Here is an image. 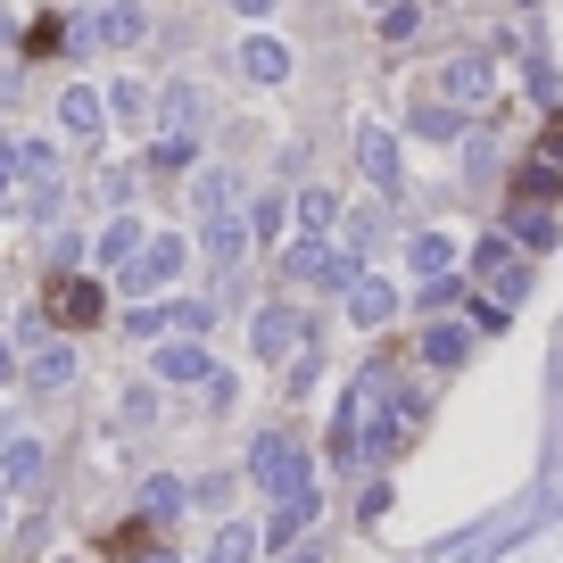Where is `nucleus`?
I'll list each match as a JSON object with an SVG mask.
<instances>
[{"label":"nucleus","instance_id":"42","mask_svg":"<svg viewBox=\"0 0 563 563\" xmlns=\"http://www.w3.org/2000/svg\"><path fill=\"white\" fill-rule=\"evenodd\" d=\"M150 563H166V555H150Z\"/></svg>","mask_w":563,"mask_h":563},{"label":"nucleus","instance_id":"23","mask_svg":"<svg viewBox=\"0 0 563 563\" xmlns=\"http://www.w3.org/2000/svg\"><path fill=\"white\" fill-rule=\"evenodd\" d=\"M290 208H299V199L257 191V199H249V241H257V249H274V241H282V224H290Z\"/></svg>","mask_w":563,"mask_h":563},{"label":"nucleus","instance_id":"24","mask_svg":"<svg viewBox=\"0 0 563 563\" xmlns=\"http://www.w3.org/2000/svg\"><path fill=\"white\" fill-rule=\"evenodd\" d=\"M265 555V530H249V522H224L208 539V563H257Z\"/></svg>","mask_w":563,"mask_h":563},{"label":"nucleus","instance_id":"11","mask_svg":"<svg viewBox=\"0 0 563 563\" xmlns=\"http://www.w3.org/2000/svg\"><path fill=\"white\" fill-rule=\"evenodd\" d=\"M42 473H51V448H42V440H9V448H0V489H9V497L42 489Z\"/></svg>","mask_w":563,"mask_h":563},{"label":"nucleus","instance_id":"10","mask_svg":"<svg viewBox=\"0 0 563 563\" xmlns=\"http://www.w3.org/2000/svg\"><path fill=\"white\" fill-rule=\"evenodd\" d=\"M316 514H323V497L316 489H299V497H274V514H265V555H282V547H290V539H299V530L307 522H316Z\"/></svg>","mask_w":563,"mask_h":563},{"label":"nucleus","instance_id":"17","mask_svg":"<svg viewBox=\"0 0 563 563\" xmlns=\"http://www.w3.org/2000/svg\"><path fill=\"white\" fill-rule=\"evenodd\" d=\"M58 124H67L75 141H91L108 124V100H100V91H84V84H67V91H58Z\"/></svg>","mask_w":563,"mask_h":563},{"label":"nucleus","instance_id":"5","mask_svg":"<svg viewBox=\"0 0 563 563\" xmlns=\"http://www.w3.org/2000/svg\"><path fill=\"white\" fill-rule=\"evenodd\" d=\"M282 265H290V274H299V282H316V290H340V299H349V290H356V249L323 241V232H307V241L290 249V257H282Z\"/></svg>","mask_w":563,"mask_h":563},{"label":"nucleus","instance_id":"28","mask_svg":"<svg viewBox=\"0 0 563 563\" xmlns=\"http://www.w3.org/2000/svg\"><path fill=\"white\" fill-rule=\"evenodd\" d=\"M108 117H117L124 133H133V124L150 117V84H133V75H117V84H108Z\"/></svg>","mask_w":563,"mask_h":563},{"label":"nucleus","instance_id":"33","mask_svg":"<svg viewBox=\"0 0 563 563\" xmlns=\"http://www.w3.org/2000/svg\"><path fill=\"white\" fill-rule=\"evenodd\" d=\"M166 323H175V307H133V316H124V340H150V332H166Z\"/></svg>","mask_w":563,"mask_h":563},{"label":"nucleus","instance_id":"9","mask_svg":"<svg viewBox=\"0 0 563 563\" xmlns=\"http://www.w3.org/2000/svg\"><path fill=\"white\" fill-rule=\"evenodd\" d=\"M356 166H365V183L382 199H398V133H389V124H365V133H356Z\"/></svg>","mask_w":563,"mask_h":563},{"label":"nucleus","instance_id":"27","mask_svg":"<svg viewBox=\"0 0 563 563\" xmlns=\"http://www.w3.org/2000/svg\"><path fill=\"white\" fill-rule=\"evenodd\" d=\"M506 232H514V241H522V249H555V216H547L539 199H514Z\"/></svg>","mask_w":563,"mask_h":563},{"label":"nucleus","instance_id":"37","mask_svg":"<svg viewBox=\"0 0 563 563\" xmlns=\"http://www.w3.org/2000/svg\"><path fill=\"white\" fill-rule=\"evenodd\" d=\"M18 373H25V365H18V349H9V340H0V389L18 382Z\"/></svg>","mask_w":563,"mask_h":563},{"label":"nucleus","instance_id":"22","mask_svg":"<svg viewBox=\"0 0 563 563\" xmlns=\"http://www.w3.org/2000/svg\"><path fill=\"white\" fill-rule=\"evenodd\" d=\"M464 356H473V323H431V332H422V365H464Z\"/></svg>","mask_w":563,"mask_h":563},{"label":"nucleus","instance_id":"32","mask_svg":"<svg viewBox=\"0 0 563 563\" xmlns=\"http://www.w3.org/2000/svg\"><path fill=\"white\" fill-rule=\"evenodd\" d=\"M18 183H25V150H18V133H0V208L18 199Z\"/></svg>","mask_w":563,"mask_h":563},{"label":"nucleus","instance_id":"1","mask_svg":"<svg viewBox=\"0 0 563 563\" xmlns=\"http://www.w3.org/2000/svg\"><path fill=\"white\" fill-rule=\"evenodd\" d=\"M249 481H257V497H299V489H316V464H307V448L290 431H265L249 448Z\"/></svg>","mask_w":563,"mask_h":563},{"label":"nucleus","instance_id":"13","mask_svg":"<svg viewBox=\"0 0 563 563\" xmlns=\"http://www.w3.org/2000/svg\"><path fill=\"white\" fill-rule=\"evenodd\" d=\"M141 34H150V9H141V0H108L100 18H91V42H108V51H133Z\"/></svg>","mask_w":563,"mask_h":563},{"label":"nucleus","instance_id":"6","mask_svg":"<svg viewBox=\"0 0 563 563\" xmlns=\"http://www.w3.org/2000/svg\"><path fill=\"white\" fill-rule=\"evenodd\" d=\"M191 133H199V91L191 84H166L158 91V166H191Z\"/></svg>","mask_w":563,"mask_h":563},{"label":"nucleus","instance_id":"29","mask_svg":"<svg viewBox=\"0 0 563 563\" xmlns=\"http://www.w3.org/2000/svg\"><path fill=\"white\" fill-rule=\"evenodd\" d=\"M299 224H307V232H323V241H332V224H340V199L323 191V183H316V191H299Z\"/></svg>","mask_w":563,"mask_h":563},{"label":"nucleus","instance_id":"12","mask_svg":"<svg viewBox=\"0 0 563 563\" xmlns=\"http://www.w3.org/2000/svg\"><path fill=\"white\" fill-rule=\"evenodd\" d=\"M141 249H150V232H141V216H117V224H108V232H100V241H91V257H100V274H108V282H117V274H124V265H133V257H141Z\"/></svg>","mask_w":563,"mask_h":563},{"label":"nucleus","instance_id":"30","mask_svg":"<svg viewBox=\"0 0 563 563\" xmlns=\"http://www.w3.org/2000/svg\"><path fill=\"white\" fill-rule=\"evenodd\" d=\"M406 124H415L422 141H456V108H448V100H422V108H415Z\"/></svg>","mask_w":563,"mask_h":563},{"label":"nucleus","instance_id":"36","mask_svg":"<svg viewBox=\"0 0 563 563\" xmlns=\"http://www.w3.org/2000/svg\"><path fill=\"white\" fill-rule=\"evenodd\" d=\"M100 199L124 216V199H133V175H124V166H108V175H100Z\"/></svg>","mask_w":563,"mask_h":563},{"label":"nucleus","instance_id":"2","mask_svg":"<svg viewBox=\"0 0 563 563\" xmlns=\"http://www.w3.org/2000/svg\"><path fill=\"white\" fill-rule=\"evenodd\" d=\"M473 282L489 290L497 307H522L530 299V249L514 241V232H489V241L473 249Z\"/></svg>","mask_w":563,"mask_h":563},{"label":"nucleus","instance_id":"16","mask_svg":"<svg viewBox=\"0 0 563 563\" xmlns=\"http://www.w3.org/2000/svg\"><path fill=\"white\" fill-rule=\"evenodd\" d=\"M199 249H208L216 274H224V265H241V249H249V216H208V224H199Z\"/></svg>","mask_w":563,"mask_h":563},{"label":"nucleus","instance_id":"39","mask_svg":"<svg viewBox=\"0 0 563 563\" xmlns=\"http://www.w3.org/2000/svg\"><path fill=\"white\" fill-rule=\"evenodd\" d=\"M382 9H398V0H373V18H382Z\"/></svg>","mask_w":563,"mask_h":563},{"label":"nucleus","instance_id":"41","mask_svg":"<svg viewBox=\"0 0 563 563\" xmlns=\"http://www.w3.org/2000/svg\"><path fill=\"white\" fill-rule=\"evenodd\" d=\"M290 563H323V555H290Z\"/></svg>","mask_w":563,"mask_h":563},{"label":"nucleus","instance_id":"19","mask_svg":"<svg viewBox=\"0 0 563 563\" xmlns=\"http://www.w3.org/2000/svg\"><path fill=\"white\" fill-rule=\"evenodd\" d=\"M25 382H34V389H67L75 382V349H67V340H42V349L25 356Z\"/></svg>","mask_w":563,"mask_h":563},{"label":"nucleus","instance_id":"31","mask_svg":"<svg viewBox=\"0 0 563 563\" xmlns=\"http://www.w3.org/2000/svg\"><path fill=\"white\" fill-rule=\"evenodd\" d=\"M175 332L183 340H208L216 332V299H175Z\"/></svg>","mask_w":563,"mask_h":563},{"label":"nucleus","instance_id":"38","mask_svg":"<svg viewBox=\"0 0 563 563\" xmlns=\"http://www.w3.org/2000/svg\"><path fill=\"white\" fill-rule=\"evenodd\" d=\"M232 9H241L249 25H257V18H274V0H232Z\"/></svg>","mask_w":563,"mask_h":563},{"label":"nucleus","instance_id":"14","mask_svg":"<svg viewBox=\"0 0 563 563\" xmlns=\"http://www.w3.org/2000/svg\"><path fill=\"white\" fill-rule=\"evenodd\" d=\"M389 316H398V290H389L382 274H356V290H349V323H365V332H382Z\"/></svg>","mask_w":563,"mask_h":563},{"label":"nucleus","instance_id":"34","mask_svg":"<svg viewBox=\"0 0 563 563\" xmlns=\"http://www.w3.org/2000/svg\"><path fill=\"white\" fill-rule=\"evenodd\" d=\"M415 25H422V9H415V0H398V9H382V34H389V42H406V34H415Z\"/></svg>","mask_w":563,"mask_h":563},{"label":"nucleus","instance_id":"40","mask_svg":"<svg viewBox=\"0 0 563 563\" xmlns=\"http://www.w3.org/2000/svg\"><path fill=\"white\" fill-rule=\"evenodd\" d=\"M0 522H9V489H0Z\"/></svg>","mask_w":563,"mask_h":563},{"label":"nucleus","instance_id":"18","mask_svg":"<svg viewBox=\"0 0 563 563\" xmlns=\"http://www.w3.org/2000/svg\"><path fill=\"white\" fill-rule=\"evenodd\" d=\"M406 265H415L422 282H448V265H456V232H415V241H406Z\"/></svg>","mask_w":563,"mask_h":563},{"label":"nucleus","instance_id":"25","mask_svg":"<svg viewBox=\"0 0 563 563\" xmlns=\"http://www.w3.org/2000/svg\"><path fill=\"white\" fill-rule=\"evenodd\" d=\"M51 316L84 332V323H100V290H91V282H58V290H51Z\"/></svg>","mask_w":563,"mask_h":563},{"label":"nucleus","instance_id":"26","mask_svg":"<svg viewBox=\"0 0 563 563\" xmlns=\"http://www.w3.org/2000/svg\"><path fill=\"white\" fill-rule=\"evenodd\" d=\"M183 506H191V489H183L175 473H150V481H141V514H150V522H175Z\"/></svg>","mask_w":563,"mask_h":563},{"label":"nucleus","instance_id":"7","mask_svg":"<svg viewBox=\"0 0 563 563\" xmlns=\"http://www.w3.org/2000/svg\"><path fill=\"white\" fill-rule=\"evenodd\" d=\"M299 340H307V316L299 307H257V316H249V356H257V365H290V356H299Z\"/></svg>","mask_w":563,"mask_h":563},{"label":"nucleus","instance_id":"3","mask_svg":"<svg viewBox=\"0 0 563 563\" xmlns=\"http://www.w3.org/2000/svg\"><path fill=\"white\" fill-rule=\"evenodd\" d=\"M373 389H382V365H365L349 382V398L332 406V473H365V415H373Z\"/></svg>","mask_w":563,"mask_h":563},{"label":"nucleus","instance_id":"15","mask_svg":"<svg viewBox=\"0 0 563 563\" xmlns=\"http://www.w3.org/2000/svg\"><path fill=\"white\" fill-rule=\"evenodd\" d=\"M158 382H183V389H208L216 382V365H208V349H199V340H166V349H158Z\"/></svg>","mask_w":563,"mask_h":563},{"label":"nucleus","instance_id":"20","mask_svg":"<svg viewBox=\"0 0 563 563\" xmlns=\"http://www.w3.org/2000/svg\"><path fill=\"white\" fill-rule=\"evenodd\" d=\"M241 75L249 84H282V75H290V51H282L274 34H249L241 42Z\"/></svg>","mask_w":563,"mask_h":563},{"label":"nucleus","instance_id":"8","mask_svg":"<svg viewBox=\"0 0 563 563\" xmlns=\"http://www.w3.org/2000/svg\"><path fill=\"white\" fill-rule=\"evenodd\" d=\"M431 84H440L448 108H489L497 75H489V58H481V51H464V58H440V75H431Z\"/></svg>","mask_w":563,"mask_h":563},{"label":"nucleus","instance_id":"4","mask_svg":"<svg viewBox=\"0 0 563 563\" xmlns=\"http://www.w3.org/2000/svg\"><path fill=\"white\" fill-rule=\"evenodd\" d=\"M183 265H191V241H183V232H150V249L117 274V290H124V299H150V290H166Z\"/></svg>","mask_w":563,"mask_h":563},{"label":"nucleus","instance_id":"35","mask_svg":"<svg viewBox=\"0 0 563 563\" xmlns=\"http://www.w3.org/2000/svg\"><path fill=\"white\" fill-rule=\"evenodd\" d=\"M117 415H124V422H133V431H141V422L158 415V398H150V389H124V398H117Z\"/></svg>","mask_w":563,"mask_h":563},{"label":"nucleus","instance_id":"21","mask_svg":"<svg viewBox=\"0 0 563 563\" xmlns=\"http://www.w3.org/2000/svg\"><path fill=\"white\" fill-rule=\"evenodd\" d=\"M232 191H241V183H232L224 166H208V175H191V216H199V224H208V216H241V208H232Z\"/></svg>","mask_w":563,"mask_h":563}]
</instances>
